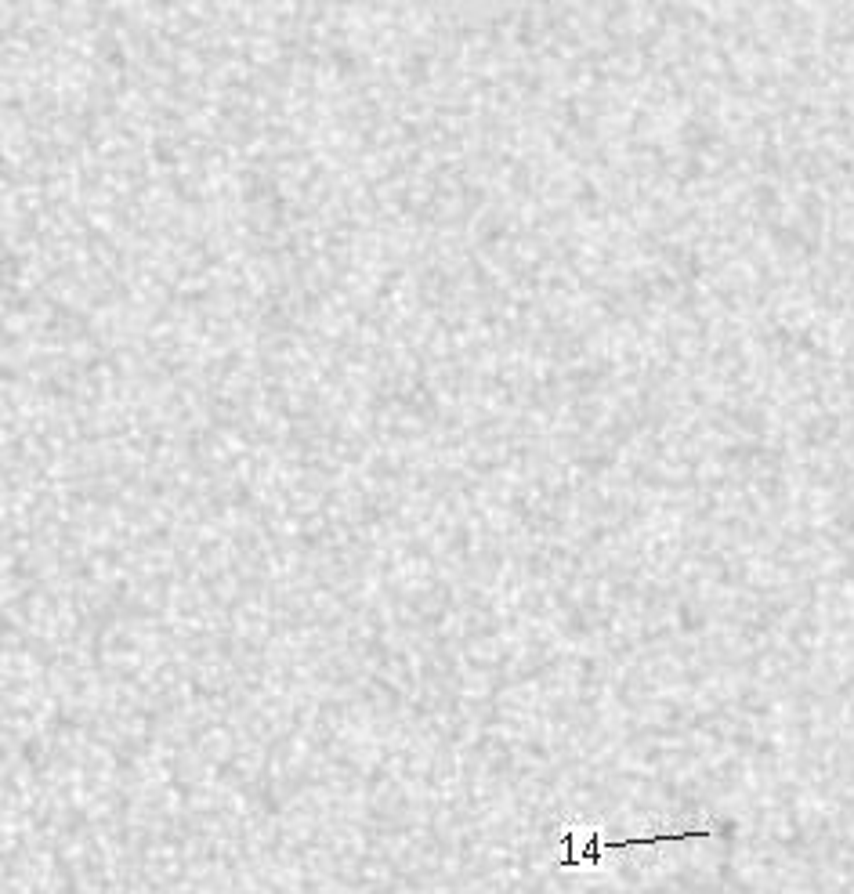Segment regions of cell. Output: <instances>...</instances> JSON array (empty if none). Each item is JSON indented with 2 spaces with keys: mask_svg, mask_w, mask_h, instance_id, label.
I'll list each match as a JSON object with an SVG mask.
<instances>
[{
  "mask_svg": "<svg viewBox=\"0 0 854 894\" xmlns=\"http://www.w3.org/2000/svg\"><path fill=\"white\" fill-rule=\"evenodd\" d=\"M695 837H713V833H706V829H688V833H666V837L601 840L598 833H576V829H565V833H561V844H565V855H561L558 866H561V869L598 866L601 858L612 855V851H627V847H655V844H681V840H695Z\"/></svg>",
  "mask_w": 854,
  "mask_h": 894,
  "instance_id": "6da1fadb",
  "label": "cell"
}]
</instances>
